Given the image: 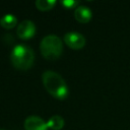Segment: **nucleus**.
Listing matches in <instances>:
<instances>
[{
    "label": "nucleus",
    "mask_w": 130,
    "mask_h": 130,
    "mask_svg": "<svg viewBox=\"0 0 130 130\" xmlns=\"http://www.w3.org/2000/svg\"><path fill=\"white\" fill-rule=\"evenodd\" d=\"M43 84L46 90L57 100H65L69 94V88L64 78L57 72L47 70L42 75Z\"/></svg>",
    "instance_id": "1"
},
{
    "label": "nucleus",
    "mask_w": 130,
    "mask_h": 130,
    "mask_svg": "<svg viewBox=\"0 0 130 130\" xmlns=\"http://www.w3.org/2000/svg\"><path fill=\"white\" fill-rule=\"evenodd\" d=\"M12 65L19 70L29 69L35 61V53L32 49L25 45H16L10 54Z\"/></svg>",
    "instance_id": "2"
},
{
    "label": "nucleus",
    "mask_w": 130,
    "mask_h": 130,
    "mask_svg": "<svg viewBox=\"0 0 130 130\" xmlns=\"http://www.w3.org/2000/svg\"><path fill=\"white\" fill-rule=\"evenodd\" d=\"M40 50L45 59L56 60L63 52V44L59 37L55 35H49L43 38L41 41Z\"/></svg>",
    "instance_id": "3"
},
{
    "label": "nucleus",
    "mask_w": 130,
    "mask_h": 130,
    "mask_svg": "<svg viewBox=\"0 0 130 130\" xmlns=\"http://www.w3.org/2000/svg\"><path fill=\"white\" fill-rule=\"evenodd\" d=\"M63 41L69 48L73 50H80L86 44L85 38L80 32H77V31H69L65 34Z\"/></svg>",
    "instance_id": "4"
},
{
    "label": "nucleus",
    "mask_w": 130,
    "mask_h": 130,
    "mask_svg": "<svg viewBox=\"0 0 130 130\" xmlns=\"http://www.w3.org/2000/svg\"><path fill=\"white\" fill-rule=\"evenodd\" d=\"M17 36L21 40H28L32 38L36 34V25L31 20H23L21 21L16 29Z\"/></svg>",
    "instance_id": "5"
},
{
    "label": "nucleus",
    "mask_w": 130,
    "mask_h": 130,
    "mask_svg": "<svg viewBox=\"0 0 130 130\" xmlns=\"http://www.w3.org/2000/svg\"><path fill=\"white\" fill-rule=\"evenodd\" d=\"M25 130H48V125L45 120L38 116H29L24 120Z\"/></svg>",
    "instance_id": "6"
},
{
    "label": "nucleus",
    "mask_w": 130,
    "mask_h": 130,
    "mask_svg": "<svg viewBox=\"0 0 130 130\" xmlns=\"http://www.w3.org/2000/svg\"><path fill=\"white\" fill-rule=\"evenodd\" d=\"M92 12L87 6L79 5L74 10V17L80 23H86L91 19Z\"/></svg>",
    "instance_id": "7"
},
{
    "label": "nucleus",
    "mask_w": 130,
    "mask_h": 130,
    "mask_svg": "<svg viewBox=\"0 0 130 130\" xmlns=\"http://www.w3.org/2000/svg\"><path fill=\"white\" fill-rule=\"evenodd\" d=\"M47 125L52 130H61L64 126V119L59 115H54L47 121Z\"/></svg>",
    "instance_id": "8"
},
{
    "label": "nucleus",
    "mask_w": 130,
    "mask_h": 130,
    "mask_svg": "<svg viewBox=\"0 0 130 130\" xmlns=\"http://www.w3.org/2000/svg\"><path fill=\"white\" fill-rule=\"evenodd\" d=\"M0 24L6 29H10L17 24V18L13 14H5L0 19Z\"/></svg>",
    "instance_id": "9"
},
{
    "label": "nucleus",
    "mask_w": 130,
    "mask_h": 130,
    "mask_svg": "<svg viewBox=\"0 0 130 130\" xmlns=\"http://www.w3.org/2000/svg\"><path fill=\"white\" fill-rule=\"evenodd\" d=\"M35 4L39 10L48 11V10H51L56 5V1L55 0H38L36 1Z\"/></svg>",
    "instance_id": "10"
},
{
    "label": "nucleus",
    "mask_w": 130,
    "mask_h": 130,
    "mask_svg": "<svg viewBox=\"0 0 130 130\" xmlns=\"http://www.w3.org/2000/svg\"><path fill=\"white\" fill-rule=\"evenodd\" d=\"M61 5L66 9H71V8L78 7L79 6V2L78 1H74V0H64V1H61Z\"/></svg>",
    "instance_id": "11"
},
{
    "label": "nucleus",
    "mask_w": 130,
    "mask_h": 130,
    "mask_svg": "<svg viewBox=\"0 0 130 130\" xmlns=\"http://www.w3.org/2000/svg\"><path fill=\"white\" fill-rule=\"evenodd\" d=\"M0 130H5V129H0Z\"/></svg>",
    "instance_id": "12"
}]
</instances>
